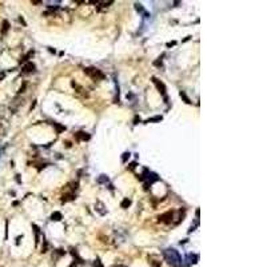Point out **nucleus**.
Listing matches in <instances>:
<instances>
[{"instance_id": "obj_20", "label": "nucleus", "mask_w": 267, "mask_h": 267, "mask_svg": "<svg viewBox=\"0 0 267 267\" xmlns=\"http://www.w3.org/2000/svg\"><path fill=\"white\" fill-rule=\"evenodd\" d=\"M167 46H168V47H171V46H175V42H172V43H168Z\"/></svg>"}, {"instance_id": "obj_21", "label": "nucleus", "mask_w": 267, "mask_h": 267, "mask_svg": "<svg viewBox=\"0 0 267 267\" xmlns=\"http://www.w3.org/2000/svg\"><path fill=\"white\" fill-rule=\"evenodd\" d=\"M70 267H76V264H75V263H72V264H71Z\"/></svg>"}, {"instance_id": "obj_5", "label": "nucleus", "mask_w": 267, "mask_h": 267, "mask_svg": "<svg viewBox=\"0 0 267 267\" xmlns=\"http://www.w3.org/2000/svg\"><path fill=\"white\" fill-rule=\"evenodd\" d=\"M35 71V64L33 63H28L23 67V74H30V72H33Z\"/></svg>"}, {"instance_id": "obj_3", "label": "nucleus", "mask_w": 267, "mask_h": 267, "mask_svg": "<svg viewBox=\"0 0 267 267\" xmlns=\"http://www.w3.org/2000/svg\"><path fill=\"white\" fill-rule=\"evenodd\" d=\"M152 80H154V83L156 84V87H158L159 92H160L162 95H166V87H164V84L162 83V81H159V80H158V79H155V77H152Z\"/></svg>"}, {"instance_id": "obj_1", "label": "nucleus", "mask_w": 267, "mask_h": 267, "mask_svg": "<svg viewBox=\"0 0 267 267\" xmlns=\"http://www.w3.org/2000/svg\"><path fill=\"white\" fill-rule=\"evenodd\" d=\"M163 256H164V259H166L171 266H174V267H182V256H180V254L176 250H174V249L164 250L163 251Z\"/></svg>"}, {"instance_id": "obj_15", "label": "nucleus", "mask_w": 267, "mask_h": 267, "mask_svg": "<svg viewBox=\"0 0 267 267\" xmlns=\"http://www.w3.org/2000/svg\"><path fill=\"white\" fill-rule=\"evenodd\" d=\"M94 267H103V264L100 263V260H99V259H96V260H95V263H94Z\"/></svg>"}, {"instance_id": "obj_4", "label": "nucleus", "mask_w": 267, "mask_h": 267, "mask_svg": "<svg viewBox=\"0 0 267 267\" xmlns=\"http://www.w3.org/2000/svg\"><path fill=\"white\" fill-rule=\"evenodd\" d=\"M170 219H172V211H168V212H166V214H163V215L159 216V220H160V222L168 223V222H171Z\"/></svg>"}, {"instance_id": "obj_10", "label": "nucleus", "mask_w": 267, "mask_h": 267, "mask_svg": "<svg viewBox=\"0 0 267 267\" xmlns=\"http://www.w3.org/2000/svg\"><path fill=\"white\" fill-rule=\"evenodd\" d=\"M51 219H52V220H60V219H61V214H60V212H54V214L51 215Z\"/></svg>"}, {"instance_id": "obj_19", "label": "nucleus", "mask_w": 267, "mask_h": 267, "mask_svg": "<svg viewBox=\"0 0 267 267\" xmlns=\"http://www.w3.org/2000/svg\"><path fill=\"white\" fill-rule=\"evenodd\" d=\"M154 64H155V66H162V61H160V60H158V61H155Z\"/></svg>"}, {"instance_id": "obj_2", "label": "nucleus", "mask_w": 267, "mask_h": 267, "mask_svg": "<svg viewBox=\"0 0 267 267\" xmlns=\"http://www.w3.org/2000/svg\"><path fill=\"white\" fill-rule=\"evenodd\" d=\"M84 72L88 75V76H91L92 79H95V80H98V79H104V75L101 74L99 70H96V68H92V67H90V68H86L84 70Z\"/></svg>"}, {"instance_id": "obj_9", "label": "nucleus", "mask_w": 267, "mask_h": 267, "mask_svg": "<svg viewBox=\"0 0 267 267\" xmlns=\"http://www.w3.org/2000/svg\"><path fill=\"white\" fill-rule=\"evenodd\" d=\"M120 206H122V208H128V207L131 206V200H130V199H124V200L122 202Z\"/></svg>"}, {"instance_id": "obj_18", "label": "nucleus", "mask_w": 267, "mask_h": 267, "mask_svg": "<svg viewBox=\"0 0 267 267\" xmlns=\"http://www.w3.org/2000/svg\"><path fill=\"white\" fill-rule=\"evenodd\" d=\"M99 182H108V179H106V178H99Z\"/></svg>"}, {"instance_id": "obj_8", "label": "nucleus", "mask_w": 267, "mask_h": 267, "mask_svg": "<svg viewBox=\"0 0 267 267\" xmlns=\"http://www.w3.org/2000/svg\"><path fill=\"white\" fill-rule=\"evenodd\" d=\"M76 138H77V139H81V140H88V139H90V136L86 135L84 132H77V134H76Z\"/></svg>"}, {"instance_id": "obj_16", "label": "nucleus", "mask_w": 267, "mask_h": 267, "mask_svg": "<svg viewBox=\"0 0 267 267\" xmlns=\"http://www.w3.org/2000/svg\"><path fill=\"white\" fill-rule=\"evenodd\" d=\"M135 166H136V163L134 162V163H131V164H130V167H128V168H130V170H134V168H135Z\"/></svg>"}, {"instance_id": "obj_6", "label": "nucleus", "mask_w": 267, "mask_h": 267, "mask_svg": "<svg viewBox=\"0 0 267 267\" xmlns=\"http://www.w3.org/2000/svg\"><path fill=\"white\" fill-rule=\"evenodd\" d=\"M32 229H33V232H35V243L37 244L39 243V227L36 224H32Z\"/></svg>"}, {"instance_id": "obj_7", "label": "nucleus", "mask_w": 267, "mask_h": 267, "mask_svg": "<svg viewBox=\"0 0 267 267\" xmlns=\"http://www.w3.org/2000/svg\"><path fill=\"white\" fill-rule=\"evenodd\" d=\"M74 199H75V195H74V194H66V195H63V198H61V200H63V202L74 200Z\"/></svg>"}, {"instance_id": "obj_11", "label": "nucleus", "mask_w": 267, "mask_h": 267, "mask_svg": "<svg viewBox=\"0 0 267 267\" xmlns=\"http://www.w3.org/2000/svg\"><path fill=\"white\" fill-rule=\"evenodd\" d=\"M128 158H130V154H128V152H126V154H123V156H122V162H123V163H126Z\"/></svg>"}, {"instance_id": "obj_12", "label": "nucleus", "mask_w": 267, "mask_h": 267, "mask_svg": "<svg viewBox=\"0 0 267 267\" xmlns=\"http://www.w3.org/2000/svg\"><path fill=\"white\" fill-rule=\"evenodd\" d=\"M54 126H55V127L57 128V132H60V131H63V130H66L64 127H61V126H59V124H57V123H54Z\"/></svg>"}, {"instance_id": "obj_13", "label": "nucleus", "mask_w": 267, "mask_h": 267, "mask_svg": "<svg viewBox=\"0 0 267 267\" xmlns=\"http://www.w3.org/2000/svg\"><path fill=\"white\" fill-rule=\"evenodd\" d=\"M159 120H162V116H156V118H152V119H148L147 122L150 123V122H159Z\"/></svg>"}, {"instance_id": "obj_17", "label": "nucleus", "mask_w": 267, "mask_h": 267, "mask_svg": "<svg viewBox=\"0 0 267 267\" xmlns=\"http://www.w3.org/2000/svg\"><path fill=\"white\" fill-rule=\"evenodd\" d=\"M8 30V23L7 22H4V28H3V32H6Z\"/></svg>"}, {"instance_id": "obj_14", "label": "nucleus", "mask_w": 267, "mask_h": 267, "mask_svg": "<svg viewBox=\"0 0 267 267\" xmlns=\"http://www.w3.org/2000/svg\"><path fill=\"white\" fill-rule=\"evenodd\" d=\"M180 96H182V98H183L184 100H186V103H190V99H188V98L186 96V94H184V92H180Z\"/></svg>"}]
</instances>
